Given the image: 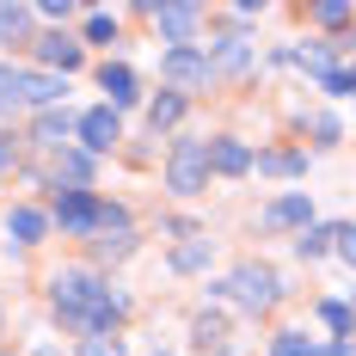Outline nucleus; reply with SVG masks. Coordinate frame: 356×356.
Wrapping results in <instances>:
<instances>
[{
  "mask_svg": "<svg viewBox=\"0 0 356 356\" xmlns=\"http://www.w3.org/2000/svg\"><path fill=\"white\" fill-rule=\"evenodd\" d=\"M49 295H56V314H62V325L68 332H86V338H105L111 325H117V314H123V295H111V283H99L92 270H56V283H49Z\"/></svg>",
  "mask_w": 356,
  "mask_h": 356,
  "instance_id": "nucleus-1",
  "label": "nucleus"
},
{
  "mask_svg": "<svg viewBox=\"0 0 356 356\" xmlns=\"http://www.w3.org/2000/svg\"><path fill=\"white\" fill-rule=\"evenodd\" d=\"M203 178H209V142H172V154H166V191L172 197H197L203 191Z\"/></svg>",
  "mask_w": 356,
  "mask_h": 356,
  "instance_id": "nucleus-2",
  "label": "nucleus"
},
{
  "mask_svg": "<svg viewBox=\"0 0 356 356\" xmlns=\"http://www.w3.org/2000/svg\"><path fill=\"white\" fill-rule=\"evenodd\" d=\"M227 295H234L246 314H258V307H270V301L283 295V283H277V270H270V264H240V270L227 277Z\"/></svg>",
  "mask_w": 356,
  "mask_h": 356,
  "instance_id": "nucleus-3",
  "label": "nucleus"
},
{
  "mask_svg": "<svg viewBox=\"0 0 356 356\" xmlns=\"http://www.w3.org/2000/svg\"><path fill=\"white\" fill-rule=\"evenodd\" d=\"M56 221H62V234H99L105 203H99L92 191H62V197H56Z\"/></svg>",
  "mask_w": 356,
  "mask_h": 356,
  "instance_id": "nucleus-4",
  "label": "nucleus"
},
{
  "mask_svg": "<svg viewBox=\"0 0 356 356\" xmlns=\"http://www.w3.org/2000/svg\"><path fill=\"white\" fill-rule=\"evenodd\" d=\"M160 74L172 80V92H178V86H203L215 68H209V49H197V43H178V49H166V56H160Z\"/></svg>",
  "mask_w": 356,
  "mask_h": 356,
  "instance_id": "nucleus-5",
  "label": "nucleus"
},
{
  "mask_svg": "<svg viewBox=\"0 0 356 356\" xmlns=\"http://www.w3.org/2000/svg\"><path fill=\"white\" fill-rule=\"evenodd\" d=\"M117 142H123V123H117V111H111V105L80 111V147H86V154H111Z\"/></svg>",
  "mask_w": 356,
  "mask_h": 356,
  "instance_id": "nucleus-6",
  "label": "nucleus"
},
{
  "mask_svg": "<svg viewBox=\"0 0 356 356\" xmlns=\"http://www.w3.org/2000/svg\"><path fill=\"white\" fill-rule=\"evenodd\" d=\"M264 227H314V203H307V191H289V197H277L270 209H264Z\"/></svg>",
  "mask_w": 356,
  "mask_h": 356,
  "instance_id": "nucleus-7",
  "label": "nucleus"
},
{
  "mask_svg": "<svg viewBox=\"0 0 356 356\" xmlns=\"http://www.w3.org/2000/svg\"><path fill=\"white\" fill-rule=\"evenodd\" d=\"M209 172H227V178L252 172V147L240 142V136H215L209 142Z\"/></svg>",
  "mask_w": 356,
  "mask_h": 356,
  "instance_id": "nucleus-8",
  "label": "nucleus"
},
{
  "mask_svg": "<svg viewBox=\"0 0 356 356\" xmlns=\"http://www.w3.org/2000/svg\"><path fill=\"white\" fill-rule=\"evenodd\" d=\"M68 136H80V117H74L68 105H56V111H43V117H37V142H43V147H56V154H62Z\"/></svg>",
  "mask_w": 356,
  "mask_h": 356,
  "instance_id": "nucleus-9",
  "label": "nucleus"
},
{
  "mask_svg": "<svg viewBox=\"0 0 356 356\" xmlns=\"http://www.w3.org/2000/svg\"><path fill=\"white\" fill-rule=\"evenodd\" d=\"M252 172H264V178H301V172H307V154H295V147H264V154H252Z\"/></svg>",
  "mask_w": 356,
  "mask_h": 356,
  "instance_id": "nucleus-10",
  "label": "nucleus"
},
{
  "mask_svg": "<svg viewBox=\"0 0 356 356\" xmlns=\"http://www.w3.org/2000/svg\"><path fill=\"white\" fill-rule=\"evenodd\" d=\"M80 56H86V49H80L74 37H62V31L37 37V62H49V68H62V74H74V68H80Z\"/></svg>",
  "mask_w": 356,
  "mask_h": 356,
  "instance_id": "nucleus-11",
  "label": "nucleus"
},
{
  "mask_svg": "<svg viewBox=\"0 0 356 356\" xmlns=\"http://www.w3.org/2000/svg\"><path fill=\"white\" fill-rule=\"evenodd\" d=\"M86 178H92V154L86 147H62L56 154V184L62 191H86Z\"/></svg>",
  "mask_w": 356,
  "mask_h": 356,
  "instance_id": "nucleus-12",
  "label": "nucleus"
},
{
  "mask_svg": "<svg viewBox=\"0 0 356 356\" xmlns=\"http://www.w3.org/2000/svg\"><path fill=\"white\" fill-rule=\"evenodd\" d=\"M197 19H203L197 6H154V25H160V31L172 37V49H178V43H191V31H197Z\"/></svg>",
  "mask_w": 356,
  "mask_h": 356,
  "instance_id": "nucleus-13",
  "label": "nucleus"
},
{
  "mask_svg": "<svg viewBox=\"0 0 356 356\" xmlns=\"http://www.w3.org/2000/svg\"><path fill=\"white\" fill-rule=\"evenodd\" d=\"M43 227H49V215H43V209H31V203L6 209V234H13L19 246H37V240H43Z\"/></svg>",
  "mask_w": 356,
  "mask_h": 356,
  "instance_id": "nucleus-14",
  "label": "nucleus"
},
{
  "mask_svg": "<svg viewBox=\"0 0 356 356\" xmlns=\"http://www.w3.org/2000/svg\"><path fill=\"white\" fill-rule=\"evenodd\" d=\"M209 68H227V74H240V68H252V49H246V37H215V49H209Z\"/></svg>",
  "mask_w": 356,
  "mask_h": 356,
  "instance_id": "nucleus-15",
  "label": "nucleus"
},
{
  "mask_svg": "<svg viewBox=\"0 0 356 356\" xmlns=\"http://www.w3.org/2000/svg\"><path fill=\"white\" fill-rule=\"evenodd\" d=\"M99 86L111 92V111H117V105H136V74L123 68V62H105V68H99Z\"/></svg>",
  "mask_w": 356,
  "mask_h": 356,
  "instance_id": "nucleus-16",
  "label": "nucleus"
},
{
  "mask_svg": "<svg viewBox=\"0 0 356 356\" xmlns=\"http://www.w3.org/2000/svg\"><path fill=\"white\" fill-rule=\"evenodd\" d=\"M178 117H184V92H160V99L147 105V129L160 136V129H172Z\"/></svg>",
  "mask_w": 356,
  "mask_h": 356,
  "instance_id": "nucleus-17",
  "label": "nucleus"
},
{
  "mask_svg": "<svg viewBox=\"0 0 356 356\" xmlns=\"http://www.w3.org/2000/svg\"><path fill=\"white\" fill-rule=\"evenodd\" d=\"M320 325L332 332V338H338V344H344V338L356 332V314L344 307V301H320Z\"/></svg>",
  "mask_w": 356,
  "mask_h": 356,
  "instance_id": "nucleus-18",
  "label": "nucleus"
},
{
  "mask_svg": "<svg viewBox=\"0 0 356 356\" xmlns=\"http://www.w3.org/2000/svg\"><path fill=\"white\" fill-rule=\"evenodd\" d=\"M338 234H344V227H307V234H301V240H295V252H301V258H325V252H332V240H338Z\"/></svg>",
  "mask_w": 356,
  "mask_h": 356,
  "instance_id": "nucleus-19",
  "label": "nucleus"
},
{
  "mask_svg": "<svg viewBox=\"0 0 356 356\" xmlns=\"http://www.w3.org/2000/svg\"><path fill=\"white\" fill-rule=\"evenodd\" d=\"M270 356H332V350H320V344L301 338V332H277V338H270Z\"/></svg>",
  "mask_w": 356,
  "mask_h": 356,
  "instance_id": "nucleus-20",
  "label": "nucleus"
},
{
  "mask_svg": "<svg viewBox=\"0 0 356 356\" xmlns=\"http://www.w3.org/2000/svg\"><path fill=\"white\" fill-rule=\"evenodd\" d=\"M209 240H184V246H172V270H203L209 264Z\"/></svg>",
  "mask_w": 356,
  "mask_h": 356,
  "instance_id": "nucleus-21",
  "label": "nucleus"
},
{
  "mask_svg": "<svg viewBox=\"0 0 356 356\" xmlns=\"http://www.w3.org/2000/svg\"><path fill=\"white\" fill-rule=\"evenodd\" d=\"M25 25H31V6H0V43L25 37Z\"/></svg>",
  "mask_w": 356,
  "mask_h": 356,
  "instance_id": "nucleus-22",
  "label": "nucleus"
},
{
  "mask_svg": "<svg viewBox=\"0 0 356 356\" xmlns=\"http://www.w3.org/2000/svg\"><path fill=\"white\" fill-rule=\"evenodd\" d=\"M25 74H31V68H6V62H0V105L25 99Z\"/></svg>",
  "mask_w": 356,
  "mask_h": 356,
  "instance_id": "nucleus-23",
  "label": "nucleus"
},
{
  "mask_svg": "<svg viewBox=\"0 0 356 356\" xmlns=\"http://www.w3.org/2000/svg\"><path fill=\"white\" fill-rule=\"evenodd\" d=\"M314 19H320V25H350L356 6H344V0H320V6H314Z\"/></svg>",
  "mask_w": 356,
  "mask_h": 356,
  "instance_id": "nucleus-24",
  "label": "nucleus"
},
{
  "mask_svg": "<svg viewBox=\"0 0 356 356\" xmlns=\"http://www.w3.org/2000/svg\"><path fill=\"white\" fill-rule=\"evenodd\" d=\"M111 37H117V19L111 13H92L86 19V43H111Z\"/></svg>",
  "mask_w": 356,
  "mask_h": 356,
  "instance_id": "nucleus-25",
  "label": "nucleus"
},
{
  "mask_svg": "<svg viewBox=\"0 0 356 356\" xmlns=\"http://www.w3.org/2000/svg\"><path fill=\"white\" fill-rule=\"evenodd\" d=\"M307 129H314L320 142H338V117H332V111H314V117H307Z\"/></svg>",
  "mask_w": 356,
  "mask_h": 356,
  "instance_id": "nucleus-26",
  "label": "nucleus"
},
{
  "mask_svg": "<svg viewBox=\"0 0 356 356\" xmlns=\"http://www.w3.org/2000/svg\"><path fill=\"white\" fill-rule=\"evenodd\" d=\"M320 86H325V92H356V74H350V68H332Z\"/></svg>",
  "mask_w": 356,
  "mask_h": 356,
  "instance_id": "nucleus-27",
  "label": "nucleus"
},
{
  "mask_svg": "<svg viewBox=\"0 0 356 356\" xmlns=\"http://www.w3.org/2000/svg\"><path fill=\"white\" fill-rule=\"evenodd\" d=\"M80 356H123V344H117V338H86Z\"/></svg>",
  "mask_w": 356,
  "mask_h": 356,
  "instance_id": "nucleus-28",
  "label": "nucleus"
},
{
  "mask_svg": "<svg viewBox=\"0 0 356 356\" xmlns=\"http://www.w3.org/2000/svg\"><path fill=\"white\" fill-rule=\"evenodd\" d=\"M43 19H56V25H62V19H74V0H49V6H43Z\"/></svg>",
  "mask_w": 356,
  "mask_h": 356,
  "instance_id": "nucleus-29",
  "label": "nucleus"
},
{
  "mask_svg": "<svg viewBox=\"0 0 356 356\" xmlns=\"http://www.w3.org/2000/svg\"><path fill=\"white\" fill-rule=\"evenodd\" d=\"M338 252H344V264H356V227H344V234H338Z\"/></svg>",
  "mask_w": 356,
  "mask_h": 356,
  "instance_id": "nucleus-30",
  "label": "nucleus"
},
{
  "mask_svg": "<svg viewBox=\"0 0 356 356\" xmlns=\"http://www.w3.org/2000/svg\"><path fill=\"white\" fill-rule=\"evenodd\" d=\"M13 160H19V147H13V142H6V136H0V172H6Z\"/></svg>",
  "mask_w": 356,
  "mask_h": 356,
  "instance_id": "nucleus-31",
  "label": "nucleus"
},
{
  "mask_svg": "<svg viewBox=\"0 0 356 356\" xmlns=\"http://www.w3.org/2000/svg\"><path fill=\"white\" fill-rule=\"evenodd\" d=\"M31 356H62V350H56V344H37V350Z\"/></svg>",
  "mask_w": 356,
  "mask_h": 356,
  "instance_id": "nucleus-32",
  "label": "nucleus"
},
{
  "mask_svg": "<svg viewBox=\"0 0 356 356\" xmlns=\"http://www.w3.org/2000/svg\"><path fill=\"white\" fill-rule=\"evenodd\" d=\"M154 356H172V350H154Z\"/></svg>",
  "mask_w": 356,
  "mask_h": 356,
  "instance_id": "nucleus-33",
  "label": "nucleus"
}]
</instances>
